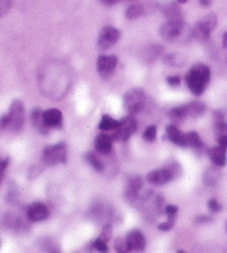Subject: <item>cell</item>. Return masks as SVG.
Segmentation results:
<instances>
[{
    "mask_svg": "<svg viewBox=\"0 0 227 253\" xmlns=\"http://www.w3.org/2000/svg\"><path fill=\"white\" fill-rule=\"evenodd\" d=\"M210 80V69L204 64H197L190 68L185 76V83L192 94L199 96L206 90Z\"/></svg>",
    "mask_w": 227,
    "mask_h": 253,
    "instance_id": "6da1fadb",
    "label": "cell"
},
{
    "mask_svg": "<svg viewBox=\"0 0 227 253\" xmlns=\"http://www.w3.org/2000/svg\"><path fill=\"white\" fill-rule=\"evenodd\" d=\"M24 105L20 100H15L10 106L8 113L0 119V128H9L13 131H20L24 126Z\"/></svg>",
    "mask_w": 227,
    "mask_h": 253,
    "instance_id": "7a4b0ae2",
    "label": "cell"
},
{
    "mask_svg": "<svg viewBox=\"0 0 227 253\" xmlns=\"http://www.w3.org/2000/svg\"><path fill=\"white\" fill-rule=\"evenodd\" d=\"M66 161H67V147L64 142L47 146L43 149L42 162L45 165L52 166V165L66 163Z\"/></svg>",
    "mask_w": 227,
    "mask_h": 253,
    "instance_id": "3957f363",
    "label": "cell"
},
{
    "mask_svg": "<svg viewBox=\"0 0 227 253\" xmlns=\"http://www.w3.org/2000/svg\"><path fill=\"white\" fill-rule=\"evenodd\" d=\"M160 35L166 41H179L183 38H186V25L183 20L181 21H168L160 27Z\"/></svg>",
    "mask_w": 227,
    "mask_h": 253,
    "instance_id": "277c9868",
    "label": "cell"
},
{
    "mask_svg": "<svg viewBox=\"0 0 227 253\" xmlns=\"http://www.w3.org/2000/svg\"><path fill=\"white\" fill-rule=\"evenodd\" d=\"M206 111V106L201 102H190L188 104H183L180 106H175L171 110V115L177 119H183L186 116H191V118H197L204 115Z\"/></svg>",
    "mask_w": 227,
    "mask_h": 253,
    "instance_id": "5b68a950",
    "label": "cell"
},
{
    "mask_svg": "<svg viewBox=\"0 0 227 253\" xmlns=\"http://www.w3.org/2000/svg\"><path fill=\"white\" fill-rule=\"evenodd\" d=\"M216 25H217V16L215 14H209L196 24L192 30V36H196L199 40L209 39L211 32L216 28Z\"/></svg>",
    "mask_w": 227,
    "mask_h": 253,
    "instance_id": "8992f818",
    "label": "cell"
},
{
    "mask_svg": "<svg viewBox=\"0 0 227 253\" xmlns=\"http://www.w3.org/2000/svg\"><path fill=\"white\" fill-rule=\"evenodd\" d=\"M137 121L134 116H126L119 121V127L116 128L113 138L116 141H127L137 130Z\"/></svg>",
    "mask_w": 227,
    "mask_h": 253,
    "instance_id": "52a82bcc",
    "label": "cell"
},
{
    "mask_svg": "<svg viewBox=\"0 0 227 253\" xmlns=\"http://www.w3.org/2000/svg\"><path fill=\"white\" fill-rule=\"evenodd\" d=\"M120 31L113 26H105L102 28L98 35L97 46L101 50H108L113 46L120 39Z\"/></svg>",
    "mask_w": 227,
    "mask_h": 253,
    "instance_id": "ba28073f",
    "label": "cell"
},
{
    "mask_svg": "<svg viewBox=\"0 0 227 253\" xmlns=\"http://www.w3.org/2000/svg\"><path fill=\"white\" fill-rule=\"evenodd\" d=\"M145 103V93L141 90H131L124 96V105L130 115L139 112Z\"/></svg>",
    "mask_w": 227,
    "mask_h": 253,
    "instance_id": "9c48e42d",
    "label": "cell"
},
{
    "mask_svg": "<svg viewBox=\"0 0 227 253\" xmlns=\"http://www.w3.org/2000/svg\"><path fill=\"white\" fill-rule=\"evenodd\" d=\"M116 65H118V58L115 56H101L97 59V71L102 78L108 79L114 72Z\"/></svg>",
    "mask_w": 227,
    "mask_h": 253,
    "instance_id": "30bf717a",
    "label": "cell"
},
{
    "mask_svg": "<svg viewBox=\"0 0 227 253\" xmlns=\"http://www.w3.org/2000/svg\"><path fill=\"white\" fill-rule=\"evenodd\" d=\"M26 216L31 222L34 223L45 221L49 217V209L46 208L45 204L34 203L27 207Z\"/></svg>",
    "mask_w": 227,
    "mask_h": 253,
    "instance_id": "8fae6325",
    "label": "cell"
},
{
    "mask_svg": "<svg viewBox=\"0 0 227 253\" xmlns=\"http://www.w3.org/2000/svg\"><path fill=\"white\" fill-rule=\"evenodd\" d=\"M126 242L130 251H142L146 248V238L139 230H133L127 234Z\"/></svg>",
    "mask_w": 227,
    "mask_h": 253,
    "instance_id": "7c38bea8",
    "label": "cell"
},
{
    "mask_svg": "<svg viewBox=\"0 0 227 253\" xmlns=\"http://www.w3.org/2000/svg\"><path fill=\"white\" fill-rule=\"evenodd\" d=\"M172 179H173V172L168 168H159V170L149 172L147 175V181L155 185L165 184Z\"/></svg>",
    "mask_w": 227,
    "mask_h": 253,
    "instance_id": "4fadbf2b",
    "label": "cell"
},
{
    "mask_svg": "<svg viewBox=\"0 0 227 253\" xmlns=\"http://www.w3.org/2000/svg\"><path fill=\"white\" fill-rule=\"evenodd\" d=\"M208 156L215 166L222 167L225 166L227 163V156H226V148L223 147L222 145L215 146L208 149Z\"/></svg>",
    "mask_w": 227,
    "mask_h": 253,
    "instance_id": "5bb4252c",
    "label": "cell"
},
{
    "mask_svg": "<svg viewBox=\"0 0 227 253\" xmlns=\"http://www.w3.org/2000/svg\"><path fill=\"white\" fill-rule=\"evenodd\" d=\"M43 120L47 128H59L62 124V113L58 109H50L43 112Z\"/></svg>",
    "mask_w": 227,
    "mask_h": 253,
    "instance_id": "9a60e30c",
    "label": "cell"
},
{
    "mask_svg": "<svg viewBox=\"0 0 227 253\" xmlns=\"http://www.w3.org/2000/svg\"><path fill=\"white\" fill-rule=\"evenodd\" d=\"M166 134L167 138L170 139L172 142H174L175 145L182 146L184 147L186 145V135L183 134L180 129H178L175 126H167L166 128Z\"/></svg>",
    "mask_w": 227,
    "mask_h": 253,
    "instance_id": "2e32d148",
    "label": "cell"
},
{
    "mask_svg": "<svg viewBox=\"0 0 227 253\" xmlns=\"http://www.w3.org/2000/svg\"><path fill=\"white\" fill-rule=\"evenodd\" d=\"M94 145L98 153L109 154L112 150V138L105 134H101L95 138Z\"/></svg>",
    "mask_w": 227,
    "mask_h": 253,
    "instance_id": "e0dca14e",
    "label": "cell"
},
{
    "mask_svg": "<svg viewBox=\"0 0 227 253\" xmlns=\"http://www.w3.org/2000/svg\"><path fill=\"white\" fill-rule=\"evenodd\" d=\"M32 124L40 134L46 135L49 131V128L46 127V124L43 120V112L40 109L33 110L32 112Z\"/></svg>",
    "mask_w": 227,
    "mask_h": 253,
    "instance_id": "ac0fdd59",
    "label": "cell"
},
{
    "mask_svg": "<svg viewBox=\"0 0 227 253\" xmlns=\"http://www.w3.org/2000/svg\"><path fill=\"white\" fill-rule=\"evenodd\" d=\"M221 179V172L216 167H209L204 174V182L207 185H214Z\"/></svg>",
    "mask_w": 227,
    "mask_h": 253,
    "instance_id": "d6986e66",
    "label": "cell"
},
{
    "mask_svg": "<svg viewBox=\"0 0 227 253\" xmlns=\"http://www.w3.org/2000/svg\"><path fill=\"white\" fill-rule=\"evenodd\" d=\"M164 14H165V16L168 18V21L182 20V14L175 3H167V5L164 7Z\"/></svg>",
    "mask_w": 227,
    "mask_h": 253,
    "instance_id": "ffe728a7",
    "label": "cell"
},
{
    "mask_svg": "<svg viewBox=\"0 0 227 253\" xmlns=\"http://www.w3.org/2000/svg\"><path fill=\"white\" fill-rule=\"evenodd\" d=\"M186 135V145L195 149H201L204 148V141L201 140L200 136L196 131H190Z\"/></svg>",
    "mask_w": 227,
    "mask_h": 253,
    "instance_id": "44dd1931",
    "label": "cell"
},
{
    "mask_svg": "<svg viewBox=\"0 0 227 253\" xmlns=\"http://www.w3.org/2000/svg\"><path fill=\"white\" fill-rule=\"evenodd\" d=\"M119 127V121L114 120L111 118L110 115H103L100 121V124H98V128L101 130L109 131V130H115L116 128Z\"/></svg>",
    "mask_w": 227,
    "mask_h": 253,
    "instance_id": "7402d4cb",
    "label": "cell"
},
{
    "mask_svg": "<svg viewBox=\"0 0 227 253\" xmlns=\"http://www.w3.org/2000/svg\"><path fill=\"white\" fill-rule=\"evenodd\" d=\"M142 186V179L140 177H134L130 180L129 186H128V193L130 194L131 198H136L138 196L139 190Z\"/></svg>",
    "mask_w": 227,
    "mask_h": 253,
    "instance_id": "603a6c76",
    "label": "cell"
},
{
    "mask_svg": "<svg viewBox=\"0 0 227 253\" xmlns=\"http://www.w3.org/2000/svg\"><path fill=\"white\" fill-rule=\"evenodd\" d=\"M85 160L87 161V163H89L91 166L94 168V170H96L98 172H102L104 170L103 163H102L100 157H98L97 155H95L94 153H86Z\"/></svg>",
    "mask_w": 227,
    "mask_h": 253,
    "instance_id": "cb8c5ba5",
    "label": "cell"
},
{
    "mask_svg": "<svg viewBox=\"0 0 227 253\" xmlns=\"http://www.w3.org/2000/svg\"><path fill=\"white\" fill-rule=\"evenodd\" d=\"M142 14H144V7H142L140 3H134L128 7L126 16L129 18V20H134V18L140 17Z\"/></svg>",
    "mask_w": 227,
    "mask_h": 253,
    "instance_id": "d4e9b609",
    "label": "cell"
},
{
    "mask_svg": "<svg viewBox=\"0 0 227 253\" xmlns=\"http://www.w3.org/2000/svg\"><path fill=\"white\" fill-rule=\"evenodd\" d=\"M165 62L170 66L179 67V66L184 65L185 57H183L180 53H172V54H168V56H166Z\"/></svg>",
    "mask_w": 227,
    "mask_h": 253,
    "instance_id": "484cf974",
    "label": "cell"
},
{
    "mask_svg": "<svg viewBox=\"0 0 227 253\" xmlns=\"http://www.w3.org/2000/svg\"><path fill=\"white\" fill-rule=\"evenodd\" d=\"M214 133L216 136H217V139L226 137L227 136V122H225V121H223V120L217 121V122L214 124Z\"/></svg>",
    "mask_w": 227,
    "mask_h": 253,
    "instance_id": "4316f807",
    "label": "cell"
},
{
    "mask_svg": "<svg viewBox=\"0 0 227 253\" xmlns=\"http://www.w3.org/2000/svg\"><path fill=\"white\" fill-rule=\"evenodd\" d=\"M156 136H157V129L155 126H148L146 128V130L144 131V135H142V137L146 141H149L152 142L156 139Z\"/></svg>",
    "mask_w": 227,
    "mask_h": 253,
    "instance_id": "83f0119b",
    "label": "cell"
},
{
    "mask_svg": "<svg viewBox=\"0 0 227 253\" xmlns=\"http://www.w3.org/2000/svg\"><path fill=\"white\" fill-rule=\"evenodd\" d=\"M115 250L118 253H128L130 250L128 248L126 238H118L115 242Z\"/></svg>",
    "mask_w": 227,
    "mask_h": 253,
    "instance_id": "f1b7e54d",
    "label": "cell"
},
{
    "mask_svg": "<svg viewBox=\"0 0 227 253\" xmlns=\"http://www.w3.org/2000/svg\"><path fill=\"white\" fill-rule=\"evenodd\" d=\"M93 247L96 249L98 252H101V253H108L109 252L108 244H106V242L104 240H102L101 237L97 238V240L94 242Z\"/></svg>",
    "mask_w": 227,
    "mask_h": 253,
    "instance_id": "f546056e",
    "label": "cell"
},
{
    "mask_svg": "<svg viewBox=\"0 0 227 253\" xmlns=\"http://www.w3.org/2000/svg\"><path fill=\"white\" fill-rule=\"evenodd\" d=\"M12 6V0H0V17L9 12Z\"/></svg>",
    "mask_w": 227,
    "mask_h": 253,
    "instance_id": "4dcf8cb0",
    "label": "cell"
},
{
    "mask_svg": "<svg viewBox=\"0 0 227 253\" xmlns=\"http://www.w3.org/2000/svg\"><path fill=\"white\" fill-rule=\"evenodd\" d=\"M174 223H175V217H168V219L165 223L159 224V230H164V232H166V230H172V227L174 226Z\"/></svg>",
    "mask_w": 227,
    "mask_h": 253,
    "instance_id": "1f68e13d",
    "label": "cell"
},
{
    "mask_svg": "<svg viewBox=\"0 0 227 253\" xmlns=\"http://www.w3.org/2000/svg\"><path fill=\"white\" fill-rule=\"evenodd\" d=\"M208 207L214 212H218L222 210V205L218 203L217 199H210L209 203H208Z\"/></svg>",
    "mask_w": 227,
    "mask_h": 253,
    "instance_id": "d6a6232c",
    "label": "cell"
},
{
    "mask_svg": "<svg viewBox=\"0 0 227 253\" xmlns=\"http://www.w3.org/2000/svg\"><path fill=\"white\" fill-rule=\"evenodd\" d=\"M9 164V160L8 159H5L2 161H0V182L2 181L3 179V175H5V171L7 166H8Z\"/></svg>",
    "mask_w": 227,
    "mask_h": 253,
    "instance_id": "836d02e7",
    "label": "cell"
},
{
    "mask_svg": "<svg viewBox=\"0 0 227 253\" xmlns=\"http://www.w3.org/2000/svg\"><path fill=\"white\" fill-rule=\"evenodd\" d=\"M180 83H181V79H180V77H179V76H170L167 78V84L170 86L177 87V86L180 85Z\"/></svg>",
    "mask_w": 227,
    "mask_h": 253,
    "instance_id": "e575fe53",
    "label": "cell"
},
{
    "mask_svg": "<svg viewBox=\"0 0 227 253\" xmlns=\"http://www.w3.org/2000/svg\"><path fill=\"white\" fill-rule=\"evenodd\" d=\"M165 212L167 214L168 217H175V215H177V212H178V207L173 206V205H170V206H167L165 208Z\"/></svg>",
    "mask_w": 227,
    "mask_h": 253,
    "instance_id": "d590c367",
    "label": "cell"
},
{
    "mask_svg": "<svg viewBox=\"0 0 227 253\" xmlns=\"http://www.w3.org/2000/svg\"><path fill=\"white\" fill-rule=\"evenodd\" d=\"M110 237H111V227H110V225H108L104 227L103 232H102V234H101V238L106 242L110 240Z\"/></svg>",
    "mask_w": 227,
    "mask_h": 253,
    "instance_id": "8d00e7d4",
    "label": "cell"
},
{
    "mask_svg": "<svg viewBox=\"0 0 227 253\" xmlns=\"http://www.w3.org/2000/svg\"><path fill=\"white\" fill-rule=\"evenodd\" d=\"M120 0H101V2H103L106 6H113L115 3H118Z\"/></svg>",
    "mask_w": 227,
    "mask_h": 253,
    "instance_id": "74e56055",
    "label": "cell"
},
{
    "mask_svg": "<svg viewBox=\"0 0 227 253\" xmlns=\"http://www.w3.org/2000/svg\"><path fill=\"white\" fill-rule=\"evenodd\" d=\"M218 142H219V145L223 146V147L227 148V136H226V137L219 138V139H218Z\"/></svg>",
    "mask_w": 227,
    "mask_h": 253,
    "instance_id": "f35d334b",
    "label": "cell"
},
{
    "mask_svg": "<svg viewBox=\"0 0 227 253\" xmlns=\"http://www.w3.org/2000/svg\"><path fill=\"white\" fill-rule=\"evenodd\" d=\"M199 2H200L201 6L207 7V6H209L210 3H211V0H199Z\"/></svg>",
    "mask_w": 227,
    "mask_h": 253,
    "instance_id": "ab89813d",
    "label": "cell"
},
{
    "mask_svg": "<svg viewBox=\"0 0 227 253\" xmlns=\"http://www.w3.org/2000/svg\"><path fill=\"white\" fill-rule=\"evenodd\" d=\"M223 46L227 47V32H225L224 35H223Z\"/></svg>",
    "mask_w": 227,
    "mask_h": 253,
    "instance_id": "60d3db41",
    "label": "cell"
},
{
    "mask_svg": "<svg viewBox=\"0 0 227 253\" xmlns=\"http://www.w3.org/2000/svg\"><path fill=\"white\" fill-rule=\"evenodd\" d=\"M178 1H179V2H180V3H184V2H186V1H188V0H178Z\"/></svg>",
    "mask_w": 227,
    "mask_h": 253,
    "instance_id": "b9f144b4",
    "label": "cell"
},
{
    "mask_svg": "<svg viewBox=\"0 0 227 253\" xmlns=\"http://www.w3.org/2000/svg\"><path fill=\"white\" fill-rule=\"evenodd\" d=\"M177 253H185L184 251H183V250H179Z\"/></svg>",
    "mask_w": 227,
    "mask_h": 253,
    "instance_id": "7bdbcfd3",
    "label": "cell"
},
{
    "mask_svg": "<svg viewBox=\"0 0 227 253\" xmlns=\"http://www.w3.org/2000/svg\"><path fill=\"white\" fill-rule=\"evenodd\" d=\"M0 247H1V241H0Z\"/></svg>",
    "mask_w": 227,
    "mask_h": 253,
    "instance_id": "ee69618b",
    "label": "cell"
},
{
    "mask_svg": "<svg viewBox=\"0 0 227 253\" xmlns=\"http://www.w3.org/2000/svg\"><path fill=\"white\" fill-rule=\"evenodd\" d=\"M226 227H227V224H226Z\"/></svg>",
    "mask_w": 227,
    "mask_h": 253,
    "instance_id": "f6af8a7d",
    "label": "cell"
}]
</instances>
